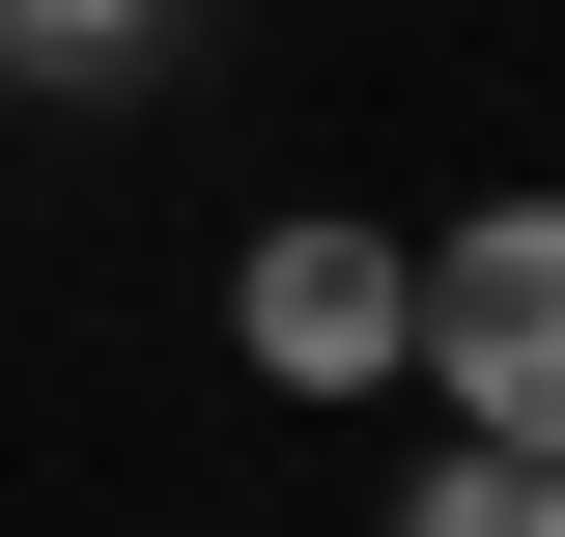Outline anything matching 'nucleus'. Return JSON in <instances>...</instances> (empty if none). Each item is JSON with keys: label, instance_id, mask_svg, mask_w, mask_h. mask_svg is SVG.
<instances>
[{"label": "nucleus", "instance_id": "nucleus-1", "mask_svg": "<svg viewBox=\"0 0 565 537\" xmlns=\"http://www.w3.org/2000/svg\"><path fill=\"white\" fill-rule=\"evenodd\" d=\"M396 397L452 424V453H537V481H565V199L396 227Z\"/></svg>", "mask_w": 565, "mask_h": 537}, {"label": "nucleus", "instance_id": "nucleus-2", "mask_svg": "<svg viewBox=\"0 0 565 537\" xmlns=\"http://www.w3.org/2000/svg\"><path fill=\"white\" fill-rule=\"evenodd\" d=\"M226 339H255V397H396V227L282 199L255 255H226Z\"/></svg>", "mask_w": 565, "mask_h": 537}, {"label": "nucleus", "instance_id": "nucleus-3", "mask_svg": "<svg viewBox=\"0 0 565 537\" xmlns=\"http://www.w3.org/2000/svg\"><path fill=\"white\" fill-rule=\"evenodd\" d=\"M199 57V0H0V85L29 114H114V85H170Z\"/></svg>", "mask_w": 565, "mask_h": 537}, {"label": "nucleus", "instance_id": "nucleus-4", "mask_svg": "<svg viewBox=\"0 0 565 537\" xmlns=\"http://www.w3.org/2000/svg\"><path fill=\"white\" fill-rule=\"evenodd\" d=\"M396 537H565V481H537V453H452V424H424V481H396Z\"/></svg>", "mask_w": 565, "mask_h": 537}]
</instances>
